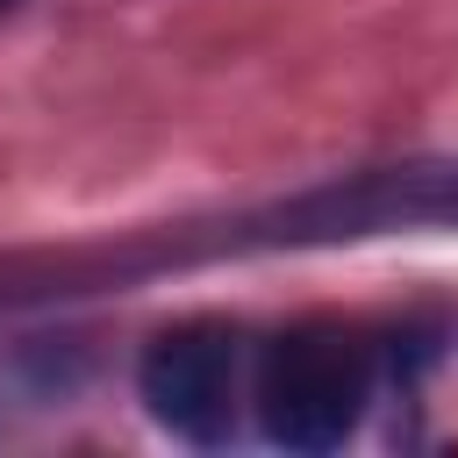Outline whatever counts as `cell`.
Here are the masks:
<instances>
[{
  "mask_svg": "<svg viewBox=\"0 0 458 458\" xmlns=\"http://www.w3.org/2000/svg\"><path fill=\"white\" fill-rule=\"evenodd\" d=\"M372 372L344 329H293L265 351L258 415L279 451H336L365 415Z\"/></svg>",
  "mask_w": 458,
  "mask_h": 458,
  "instance_id": "1",
  "label": "cell"
},
{
  "mask_svg": "<svg viewBox=\"0 0 458 458\" xmlns=\"http://www.w3.org/2000/svg\"><path fill=\"white\" fill-rule=\"evenodd\" d=\"M0 7H7V0H0Z\"/></svg>",
  "mask_w": 458,
  "mask_h": 458,
  "instance_id": "3",
  "label": "cell"
},
{
  "mask_svg": "<svg viewBox=\"0 0 458 458\" xmlns=\"http://www.w3.org/2000/svg\"><path fill=\"white\" fill-rule=\"evenodd\" d=\"M136 394L157 429H172L186 444H222L229 415H236V336L222 322L165 329L136 365Z\"/></svg>",
  "mask_w": 458,
  "mask_h": 458,
  "instance_id": "2",
  "label": "cell"
}]
</instances>
